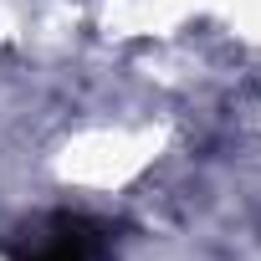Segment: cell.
Here are the masks:
<instances>
[{
    "instance_id": "cell-1",
    "label": "cell",
    "mask_w": 261,
    "mask_h": 261,
    "mask_svg": "<svg viewBox=\"0 0 261 261\" xmlns=\"http://www.w3.org/2000/svg\"><path fill=\"white\" fill-rule=\"evenodd\" d=\"M92 251H97V230H92L87 220L62 215V220H57V236L41 241V246H36L31 256H21V261H92Z\"/></svg>"
}]
</instances>
